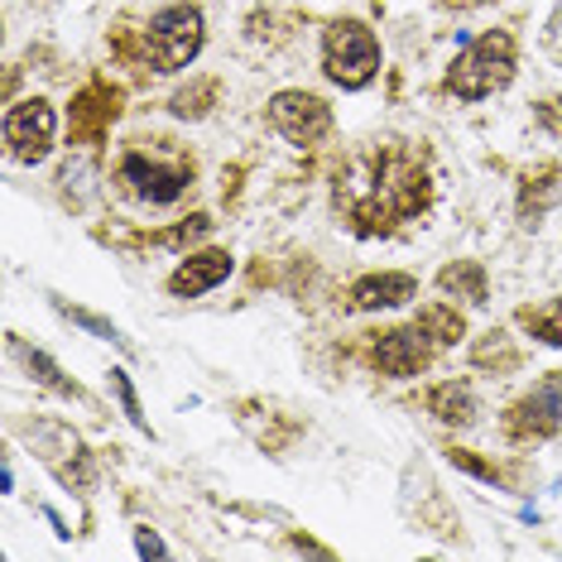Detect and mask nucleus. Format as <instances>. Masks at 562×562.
<instances>
[{"mask_svg":"<svg viewBox=\"0 0 562 562\" xmlns=\"http://www.w3.org/2000/svg\"><path fill=\"white\" fill-rule=\"evenodd\" d=\"M135 548L145 558H159L164 553V539H159V533H149V529H135Z\"/></svg>","mask_w":562,"mask_h":562,"instance_id":"4be33fe9","label":"nucleus"},{"mask_svg":"<svg viewBox=\"0 0 562 562\" xmlns=\"http://www.w3.org/2000/svg\"><path fill=\"white\" fill-rule=\"evenodd\" d=\"M418 323L428 327V337L438 341V347H452V341H462V337H467L462 313L447 308V303H432V308H424V313H418Z\"/></svg>","mask_w":562,"mask_h":562,"instance_id":"dca6fc26","label":"nucleus"},{"mask_svg":"<svg viewBox=\"0 0 562 562\" xmlns=\"http://www.w3.org/2000/svg\"><path fill=\"white\" fill-rule=\"evenodd\" d=\"M270 125L289 145H313V139H323L331 131V106L313 92H274Z\"/></svg>","mask_w":562,"mask_h":562,"instance_id":"6e6552de","label":"nucleus"},{"mask_svg":"<svg viewBox=\"0 0 562 562\" xmlns=\"http://www.w3.org/2000/svg\"><path fill=\"white\" fill-rule=\"evenodd\" d=\"M438 289L457 293V299H467V303H485V270L476 260H457L438 274Z\"/></svg>","mask_w":562,"mask_h":562,"instance_id":"4468645a","label":"nucleus"},{"mask_svg":"<svg viewBox=\"0 0 562 562\" xmlns=\"http://www.w3.org/2000/svg\"><path fill=\"white\" fill-rule=\"evenodd\" d=\"M226 274H232V255H226V250L188 255V260L169 274V293H178V299H198V293H207V289L222 284Z\"/></svg>","mask_w":562,"mask_h":562,"instance_id":"9b49d317","label":"nucleus"},{"mask_svg":"<svg viewBox=\"0 0 562 562\" xmlns=\"http://www.w3.org/2000/svg\"><path fill=\"white\" fill-rule=\"evenodd\" d=\"M539 125L548 135H558L562 139V97H548L543 106H539Z\"/></svg>","mask_w":562,"mask_h":562,"instance_id":"aec40b11","label":"nucleus"},{"mask_svg":"<svg viewBox=\"0 0 562 562\" xmlns=\"http://www.w3.org/2000/svg\"><path fill=\"white\" fill-rule=\"evenodd\" d=\"M331 202L356 236H390L432 202V178L404 139H375L337 169Z\"/></svg>","mask_w":562,"mask_h":562,"instance_id":"f257e3e1","label":"nucleus"},{"mask_svg":"<svg viewBox=\"0 0 562 562\" xmlns=\"http://www.w3.org/2000/svg\"><path fill=\"white\" fill-rule=\"evenodd\" d=\"M432 356H438V341L428 337V327L418 323H408V327H394L385 331V337L370 347V366L380 370V375H394V380H408V375H418V370H428L432 366Z\"/></svg>","mask_w":562,"mask_h":562,"instance_id":"423d86ee","label":"nucleus"},{"mask_svg":"<svg viewBox=\"0 0 562 562\" xmlns=\"http://www.w3.org/2000/svg\"><path fill=\"white\" fill-rule=\"evenodd\" d=\"M519 327L529 337L548 341V347H562V299H548V303H529L519 308Z\"/></svg>","mask_w":562,"mask_h":562,"instance_id":"ddd939ff","label":"nucleus"},{"mask_svg":"<svg viewBox=\"0 0 562 562\" xmlns=\"http://www.w3.org/2000/svg\"><path fill=\"white\" fill-rule=\"evenodd\" d=\"M452 462H457V467H467V471H476V476H485V481H495V467L476 462V457H471V452H452Z\"/></svg>","mask_w":562,"mask_h":562,"instance_id":"5701e85b","label":"nucleus"},{"mask_svg":"<svg viewBox=\"0 0 562 562\" xmlns=\"http://www.w3.org/2000/svg\"><path fill=\"white\" fill-rule=\"evenodd\" d=\"M207 232H212V216L198 212V216H188L183 226H173V232L155 236V246H188V240H198V236H207Z\"/></svg>","mask_w":562,"mask_h":562,"instance_id":"a211bd4d","label":"nucleus"},{"mask_svg":"<svg viewBox=\"0 0 562 562\" xmlns=\"http://www.w3.org/2000/svg\"><path fill=\"white\" fill-rule=\"evenodd\" d=\"M202 54V10L198 5H169L149 20L145 30V58L155 72H178Z\"/></svg>","mask_w":562,"mask_h":562,"instance_id":"20e7f679","label":"nucleus"},{"mask_svg":"<svg viewBox=\"0 0 562 562\" xmlns=\"http://www.w3.org/2000/svg\"><path fill=\"white\" fill-rule=\"evenodd\" d=\"M553 30H558V34H562V5H558V20H553Z\"/></svg>","mask_w":562,"mask_h":562,"instance_id":"b1692460","label":"nucleus"},{"mask_svg":"<svg viewBox=\"0 0 562 562\" xmlns=\"http://www.w3.org/2000/svg\"><path fill=\"white\" fill-rule=\"evenodd\" d=\"M111 385H116L121 404H125V414H131V424H135V428H149V424H145V414H139V400H135V390H131V375H125V370H111Z\"/></svg>","mask_w":562,"mask_h":562,"instance_id":"6ab92c4d","label":"nucleus"},{"mask_svg":"<svg viewBox=\"0 0 562 562\" xmlns=\"http://www.w3.org/2000/svg\"><path fill=\"white\" fill-rule=\"evenodd\" d=\"M418 299V279L414 274H366L351 284V308L356 313H380V308H400V303Z\"/></svg>","mask_w":562,"mask_h":562,"instance_id":"9d476101","label":"nucleus"},{"mask_svg":"<svg viewBox=\"0 0 562 562\" xmlns=\"http://www.w3.org/2000/svg\"><path fill=\"white\" fill-rule=\"evenodd\" d=\"M515 63H519L515 40H509L505 30H491L457 54L452 72H447V92L462 97V101L495 97L501 87H509V78H515Z\"/></svg>","mask_w":562,"mask_h":562,"instance_id":"f03ea898","label":"nucleus"},{"mask_svg":"<svg viewBox=\"0 0 562 562\" xmlns=\"http://www.w3.org/2000/svg\"><path fill=\"white\" fill-rule=\"evenodd\" d=\"M30 370H34V375H40V380H44V385H48V390H58V394H63V400H82V390H78V385H72V380H63V375H58V366H54V361H48V356H40V351H30Z\"/></svg>","mask_w":562,"mask_h":562,"instance_id":"f3484780","label":"nucleus"},{"mask_svg":"<svg viewBox=\"0 0 562 562\" xmlns=\"http://www.w3.org/2000/svg\"><path fill=\"white\" fill-rule=\"evenodd\" d=\"M323 68H327V78L337 82V87H347V92L366 87L380 72V44H375V34H370L361 20L327 24V34H323Z\"/></svg>","mask_w":562,"mask_h":562,"instance_id":"7ed1b4c3","label":"nucleus"},{"mask_svg":"<svg viewBox=\"0 0 562 562\" xmlns=\"http://www.w3.org/2000/svg\"><path fill=\"white\" fill-rule=\"evenodd\" d=\"M54 131H58V116L44 97H30L5 111V145L20 164H40L54 149Z\"/></svg>","mask_w":562,"mask_h":562,"instance_id":"0eeeda50","label":"nucleus"},{"mask_svg":"<svg viewBox=\"0 0 562 562\" xmlns=\"http://www.w3.org/2000/svg\"><path fill=\"white\" fill-rule=\"evenodd\" d=\"M68 317H72V323H82V327H92V331H101V337H106V341H125V337H121V331L111 327V323H101V317L82 313V308H68Z\"/></svg>","mask_w":562,"mask_h":562,"instance_id":"412c9836","label":"nucleus"},{"mask_svg":"<svg viewBox=\"0 0 562 562\" xmlns=\"http://www.w3.org/2000/svg\"><path fill=\"white\" fill-rule=\"evenodd\" d=\"M111 116H116V92H106V87H87L82 101L72 106V125H78L82 135H97Z\"/></svg>","mask_w":562,"mask_h":562,"instance_id":"2eb2a0df","label":"nucleus"},{"mask_svg":"<svg viewBox=\"0 0 562 562\" xmlns=\"http://www.w3.org/2000/svg\"><path fill=\"white\" fill-rule=\"evenodd\" d=\"M428 408L442 418V424H457V428H471L476 424V414H481L476 390H471L467 380H442V385H432Z\"/></svg>","mask_w":562,"mask_h":562,"instance_id":"f8f14e48","label":"nucleus"},{"mask_svg":"<svg viewBox=\"0 0 562 562\" xmlns=\"http://www.w3.org/2000/svg\"><path fill=\"white\" fill-rule=\"evenodd\" d=\"M505 432L515 442H543V438H553V432H562V370L543 375L539 385L509 408Z\"/></svg>","mask_w":562,"mask_h":562,"instance_id":"39448f33","label":"nucleus"},{"mask_svg":"<svg viewBox=\"0 0 562 562\" xmlns=\"http://www.w3.org/2000/svg\"><path fill=\"white\" fill-rule=\"evenodd\" d=\"M121 178L135 188V198H145V202H173L188 183H193V159L164 164V159H145L135 149V155L121 159Z\"/></svg>","mask_w":562,"mask_h":562,"instance_id":"1a4fd4ad","label":"nucleus"}]
</instances>
